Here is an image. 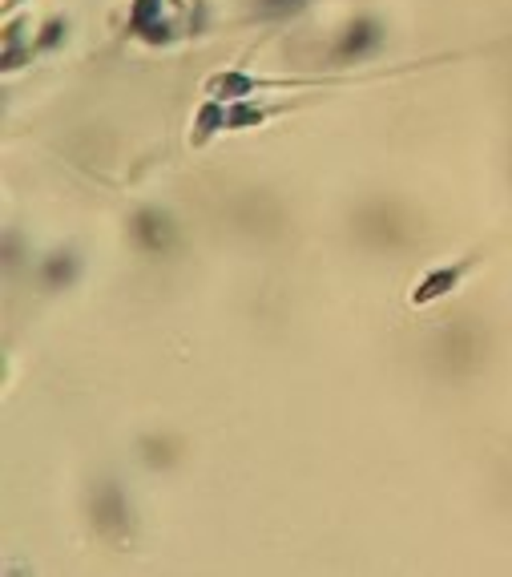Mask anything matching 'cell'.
<instances>
[{"instance_id": "cell-1", "label": "cell", "mask_w": 512, "mask_h": 577, "mask_svg": "<svg viewBox=\"0 0 512 577\" xmlns=\"http://www.w3.org/2000/svg\"><path fill=\"white\" fill-rule=\"evenodd\" d=\"M359 230H363V238H371V243H379V247H399V243H407V230L412 227H407L399 206L379 202L359 219Z\"/></svg>"}, {"instance_id": "cell-2", "label": "cell", "mask_w": 512, "mask_h": 577, "mask_svg": "<svg viewBox=\"0 0 512 577\" xmlns=\"http://www.w3.org/2000/svg\"><path fill=\"white\" fill-rule=\"evenodd\" d=\"M134 243L150 255H166L178 243V235H173V222L162 210H142L134 214Z\"/></svg>"}, {"instance_id": "cell-3", "label": "cell", "mask_w": 512, "mask_h": 577, "mask_svg": "<svg viewBox=\"0 0 512 577\" xmlns=\"http://www.w3.org/2000/svg\"><path fill=\"white\" fill-rule=\"evenodd\" d=\"M440 356H444V368H452V372H468V368H476V359H480L476 327L460 323V327H452V331H444V340H440Z\"/></svg>"}, {"instance_id": "cell-4", "label": "cell", "mask_w": 512, "mask_h": 577, "mask_svg": "<svg viewBox=\"0 0 512 577\" xmlns=\"http://www.w3.org/2000/svg\"><path fill=\"white\" fill-rule=\"evenodd\" d=\"M379 41H384V33H379L376 21H355L351 29L343 33L340 49H335V57L340 61H355V57H368L371 49H379Z\"/></svg>"}, {"instance_id": "cell-5", "label": "cell", "mask_w": 512, "mask_h": 577, "mask_svg": "<svg viewBox=\"0 0 512 577\" xmlns=\"http://www.w3.org/2000/svg\"><path fill=\"white\" fill-rule=\"evenodd\" d=\"M93 517H98V529L109 533V537L126 529V501H121V493L114 485L98 489V497H93Z\"/></svg>"}, {"instance_id": "cell-6", "label": "cell", "mask_w": 512, "mask_h": 577, "mask_svg": "<svg viewBox=\"0 0 512 577\" xmlns=\"http://www.w3.org/2000/svg\"><path fill=\"white\" fill-rule=\"evenodd\" d=\"M258 8H263L266 16H286V13H299L303 0H258Z\"/></svg>"}]
</instances>
